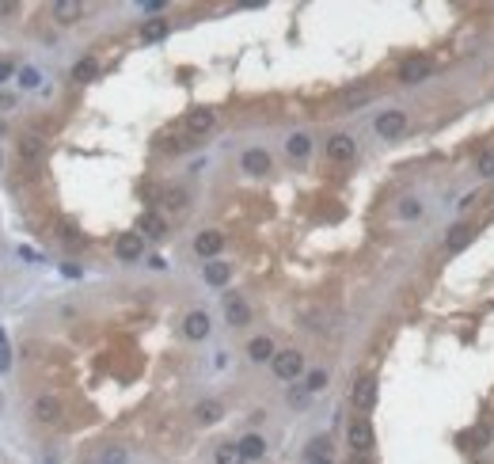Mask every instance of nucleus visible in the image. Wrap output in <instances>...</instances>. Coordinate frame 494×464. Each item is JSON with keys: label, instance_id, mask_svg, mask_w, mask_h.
I'll return each mask as SVG.
<instances>
[{"label": "nucleus", "instance_id": "obj_1", "mask_svg": "<svg viewBox=\"0 0 494 464\" xmlns=\"http://www.w3.org/2000/svg\"><path fill=\"white\" fill-rule=\"evenodd\" d=\"M270 365H274V373H278L281 381H297L301 369H304V358H301V350H278Z\"/></svg>", "mask_w": 494, "mask_h": 464}, {"label": "nucleus", "instance_id": "obj_2", "mask_svg": "<svg viewBox=\"0 0 494 464\" xmlns=\"http://www.w3.org/2000/svg\"><path fill=\"white\" fill-rule=\"evenodd\" d=\"M346 438H350V449H354V453H369V449H372V426H369L365 415L350 419V426H346Z\"/></svg>", "mask_w": 494, "mask_h": 464}, {"label": "nucleus", "instance_id": "obj_3", "mask_svg": "<svg viewBox=\"0 0 494 464\" xmlns=\"http://www.w3.org/2000/svg\"><path fill=\"white\" fill-rule=\"evenodd\" d=\"M115 251H118V259H122V263H137V259H141V251H145V236L141 232H122L115 240Z\"/></svg>", "mask_w": 494, "mask_h": 464}, {"label": "nucleus", "instance_id": "obj_4", "mask_svg": "<svg viewBox=\"0 0 494 464\" xmlns=\"http://www.w3.org/2000/svg\"><path fill=\"white\" fill-rule=\"evenodd\" d=\"M350 400L358 411H372V403H377V377H361L358 385H354Z\"/></svg>", "mask_w": 494, "mask_h": 464}, {"label": "nucleus", "instance_id": "obj_5", "mask_svg": "<svg viewBox=\"0 0 494 464\" xmlns=\"http://www.w3.org/2000/svg\"><path fill=\"white\" fill-rule=\"evenodd\" d=\"M403 129H407V115H403V111H384V115L377 118V134L380 137H400Z\"/></svg>", "mask_w": 494, "mask_h": 464}, {"label": "nucleus", "instance_id": "obj_6", "mask_svg": "<svg viewBox=\"0 0 494 464\" xmlns=\"http://www.w3.org/2000/svg\"><path fill=\"white\" fill-rule=\"evenodd\" d=\"M221 248H224V232H217V229L198 232V240H194V251H198L201 259H213Z\"/></svg>", "mask_w": 494, "mask_h": 464}, {"label": "nucleus", "instance_id": "obj_7", "mask_svg": "<svg viewBox=\"0 0 494 464\" xmlns=\"http://www.w3.org/2000/svg\"><path fill=\"white\" fill-rule=\"evenodd\" d=\"M430 72H434V65L426 61V58H411V61H403L400 80H403V84H418V80H426Z\"/></svg>", "mask_w": 494, "mask_h": 464}, {"label": "nucleus", "instance_id": "obj_8", "mask_svg": "<svg viewBox=\"0 0 494 464\" xmlns=\"http://www.w3.org/2000/svg\"><path fill=\"white\" fill-rule=\"evenodd\" d=\"M354 152H358V149H354V137H346V134H335V137L327 141V157L338 160V164L354 160Z\"/></svg>", "mask_w": 494, "mask_h": 464}, {"label": "nucleus", "instance_id": "obj_9", "mask_svg": "<svg viewBox=\"0 0 494 464\" xmlns=\"http://www.w3.org/2000/svg\"><path fill=\"white\" fill-rule=\"evenodd\" d=\"M15 152H19L27 164H35V160H42V137L35 134H19L15 137Z\"/></svg>", "mask_w": 494, "mask_h": 464}, {"label": "nucleus", "instance_id": "obj_10", "mask_svg": "<svg viewBox=\"0 0 494 464\" xmlns=\"http://www.w3.org/2000/svg\"><path fill=\"white\" fill-rule=\"evenodd\" d=\"M213 122H217L213 111L198 107V111H190V115H186V129H190L194 137H201V134H209V129H213Z\"/></svg>", "mask_w": 494, "mask_h": 464}, {"label": "nucleus", "instance_id": "obj_11", "mask_svg": "<svg viewBox=\"0 0 494 464\" xmlns=\"http://www.w3.org/2000/svg\"><path fill=\"white\" fill-rule=\"evenodd\" d=\"M35 419L38 422H61V400L58 396H38L35 400Z\"/></svg>", "mask_w": 494, "mask_h": 464}, {"label": "nucleus", "instance_id": "obj_12", "mask_svg": "<svg viewBox=\"0 0 494 464\" xmlns=\"http://www.w3.org/2000/svg\"><path fill=\"white\" fill-rule=\"evenodd\" d=\"M224 312H229L232 328H244V323H251V308L236 297V293H229V297H224Z\"/></svg>", "mask_w": 494, "mask_h": 464}, {"label": "nucleus", "instance_id": "obj_13", "mask_svg": "<svg viewBox=\"0 0 494 464\" xmlns=\"http://www.w3.org/2000/svg\"><path fill=\"white\" fill-rule=\"evenodd\" d=\"M183 331H186V339H206V335H209V316L201 312V308H194V312H186V320H183Z\"/></svg>", "mask_w": 494, "mask_h": 464}, {"label": "nucleus", "instance_id": "obj_14", "mask_svg": "<svg viewBox=\"0 0 494 464\" xmlns=\"http://www.w3.org/2000/svg\"><path fill=\"white\" fill-rule=\"evenodd\" d=\"M472 240H475V229H472V225H452V232L445 236V251H464Z\"/></svg>", "mask_w": 494, "mask_h": 464}, {"label": "nucleus", "instance_id": "obj_15", "mask_svg": "<svg viewBox=\"0 0 494 464\" xmlns=\"http://www.w3.org/2000/svg\"><path fill=\"white\" fill-rule=\"evenodd\" d=\"M244 172H251V175L270 172V152H266V149H247L244 152Z\"/></svg>", "mask_w": 494, "mask_h": 464}, {"label": "nucleus", "instance_id": "obj_16", "mask_svg": "<svg viewBox=\"0 0 494 464\" xmlns=\"http://www.w3.org/2000/svg\"><path fill=\"white\" fill-rule=\"evenodd\" d=\"M137 229H141V236H149V240H160V236L167 232V221H164L160 214H141Z\"/></svg>", "mask_w": 494, "mask_h": 464}, {"label": "nucleus", "instance_id": "obj_17", "mask_svg": "<svg viewBox=\"0 0 494 464\" xmlns=\"http://www.w3.org/2000/svg\"><path fill=\"white\" fill-rule=\"evenodd\" d=\"M274 354H278V350H274V343L266 335H258V339H251V343H247V358H251V362H274Z\"/></svg>", "mask_w": 494, "mask_h": 464}, {"label": "nucleus", "instance_id": "obj_18", "mask_svg": "<svg viewBox=\"0 0 494 464\" xmlns=\"http://www.w3.org/2000/svg\"><path fill=\"white\" fill-rule=\"evenodd\" d=\"M53 15H58V23H76L80 15H84V4H80V0H58V4H53Z\"/></svg>", "mask_w": 494, "mask_h": 464}, {"label": "nucleus", "instance_id": "obj_19", "mask_svg": "<svg viewBox=\"0 0 494 464\" xmlns=\"http://www.w3.org/2000/svg\"><path fill=\"white\" fill-rule=\"evenodd\" d=\"M229 278H232V271H229L224 259H209V263H206V282H209V286H224Z\"/></svg>", "mask_w": 494, "mask_h": 464}, {"label": "nucleus", "instance_id": "obj_20", "mask_svg": "<svg viewBox=\"0 0 494 464\" xmlns=\"http://www.w3.org/2000/svg\"><path fill=\"white\" fill-rule=\"evenodd\" d=\"M167 38V19H149V23H141V42H164Z\"/></svg>", "mask_w": 494, "mask_h": 464}, {"label": "nucleus", "instance_id": "obj_21", "mask_svg": "<svg viewBox=\"0 0 494 464\" xmlns=\"http://www.w3.org/2000/svg\"><path fill=\"white\" fill-rule=\"evenodd\" d=\"M221 415H224V407L217 403V400H201L198 407H194V419H198L201 426H209V422H217V419H221Z\"/></svg>", "mask_w": 494, "mask_h": 464}, {"label": "nucleus", "instance_id": "obj_22", "mask_svg": "<svg viewBox=\"0 0 494 464\" xmlns=\"http://www.w3.org/2000/svg\"><path fill=\"white\" fill-rule=\"evenodd\" d=\"M240 453H244V461H258V457H263V453H266V442H263V438H258V434H247V438H240Z\"/></svg>", "mask_w": 494, "mask_h": 464}, {"label": "nucleus", "instance_id": "obj_23", "mask_svg": "<svg viewBox=\"0 0 494 464\" xmlns=\"http://www.w3.org/2000/svg\"><path fill=\"white\" fill-rule=\"evenodd\" d=\"M213 461L217 464H244V453H240L236 442H221V445H217V453H213Z\"/></svg>", "mask_w": 494, "mask_h": 464}, {"label": "nucleus", "instance_id": "obj_24", "mask_svg": "<svg viewBox=\"0 0 494 464\" xmlns=\"http://www.w3.org/2000/svg\"><path fill=\"white\" fill-rule=\"evenodd\" d=\"M95 72H99V61H95V58H80L76 65H72V80H80V84L95 80Z\"/></svg>", "mask_w": 494, "mask_h": 464}, {"label": "nucleus", "instance_id": "obj_25", "mask_svg": "<svg viewBox=\"0 0 494 464\" xmlns=\"http://www.w3.org/2000/svg\"><path fill=\"white\" fill-rule=\"evenodd\" d=\"M308 152H312L308 134H293V137H289V157H293V160H304Z\"/></svg>", "mask_w": 494, "mask_h": 464}, {"label": "nucleus", "instance_id": "obj_26", "mask_svg": "<svg viewBox=\"0 0 494 464\" xmlns=\"http://www.w3.org/2000/svg\"><path fill=\"white\" fill-rule=\"evenodd\" d=\"M308 461H331V442L327 438H315L308 445Z\"/></svg>", "mask_w": 494, "mask_h": 464}, {"label": "nucleus", "instance_id": "obj_27", "mask_svg": "<svg viewBox=\"0 0 494 464\" xmlns=\"http://www.w3.org/2000/svg\"><path fill=\"white\" fill-rule=\"evenodd\" d=\"M304 388H308V392H323V388H327V373H323V369H312L308 381H304Z\"/></svg>", "mask_w": 494, "mask_h": 464}, {"label": "nucleus", "instance_id": "obj_28", "mask_svg": "<svg viewBox=\"0 0 494 464\" xmlns=\"http://www.w3.org/2000/svg\"><path fill=\"white\" fill-rule=\"evenodd\" d=\"M418 214H422V202H415V198L400 202V217H418Z\"/></svg>", "mask_w": 494, "mask_h": 464}, {"label": "nucleus", "instance_id": "obj_29", "mask_svg": "<svg viewBox=\"0 0 494 464\" xmlns=\"http://www.w3.org/2000/svg\"><path fill=\"white\" fill-rule=\"evenodd\" d=\"M475 168H479V175H494V149H487V152H483V157H479V164H475Z\"/></svg>", "mask_w": 494, "mask_h": 464}, {"label": "nucleus", "instance_id": "obj_30", "mask_svg": "<svg viewBox=\"0 0 494 464\" xmlns=\"http://www.w3.org/2000/svg\"><path fill=\"white\" fill-rule=\"evenodd\" d=\"M167 206H172V209H186V191H179V186L167 191Z\"/></svg>", "mask_w": 494, "mask_h": 464}, {"label": "nucleus", "instance_id": "obj_31", "mask_svg": "<svg viewBox=\"0 0 494 464\" xmlns=\"http://www.w3.org/2000/svg\"><path fill=\"white\" fill-rule=\"evenodd\" d=\"M103 464H126V453L118 445H110V449H103Z\"/></svg>", "mask_w": 494, "mask_h": 464}, {"label": "nucleus", "instance_id": "obj_32", "mask_svg": "<svg viewBox=\"0 0 494 464\" xmlns=\"http://www.w3.org/2000/svg\"><path fill=\"white\" fill-rule=\"evenodd\" d=\"M19 80H23V88H35L38 84V69H23Z\"/></svg>", "mask_w": 494, "mask_h": 464}, {"label": "nucleus", "instance_id": "obj_33", "mask_svg": "<svg viewBox=\"0 0 494 464\" xmlns=\"http://www.w3.org/2000/svg\"><path fill=\"white\" fill-rule=\"evenodd\" d=\"M8 77H12V65H0V84H4Z\"/></svg>", "mask_w": 494, "mask_h": 464}, {"label": "nucleus", "instance_id": "obj_34", "mask_svg": "<svg viewBox=\"0 0 494 464\" xmlns=\"http://www.w3.org/2000/svg\"><path fill=\"white\" fill-rule=\"evenodd\" d=\"M4 12H12V4H8V0H0V15H4Z\"/></svg>", "mask_w": 494, "mask_h": 464}]
</instances>
